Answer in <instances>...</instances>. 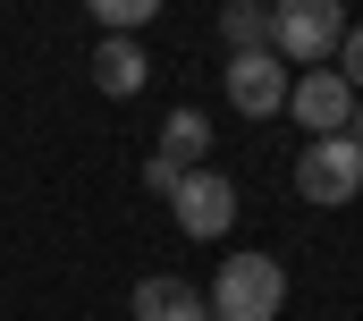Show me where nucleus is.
Instances as JSON below:
<instances>
[{"label": "nucleus", "mask_w": 363, "mask_h": 321, "mask_svg": "<svg viewBox=\"0 0 363 321\" xmlns=\"http://www.w3.org/2000/svg\"><path fill=\"white\" fill-rule=\"evenodd\" d=\"M330 60H338V77L363 93V26H347V34H338V51H330Z\"/></svg>", "instance_id": "obj_12"}, {"label": "nucleus", "mask_w": 363, "mask_h": 321, "mask_svg": "<svg viewBox=\"0 0 363 321\" xmlns=\"http://www.w3.org/2000/svg\"><path fill=\"white\" fill-rule=\"evenodd\" d=\"M287 110H296L313 136H347V119H355V85L338 77V68H313V77L287 85Z\"/></svg>", "instance_id": "obj_6"}, {"label": "nucleus", "mask_w": 363, "mask_h": 321, "mask_svg": "<svg viewBox=\"0 0 363 321\" xmlns=\"http://www.w3.org/2000/svg\"><path fill=\"white\" fill-rule=\"evenodd\" d=\"M178 178H186V160H169V153L144 160V186H152V195H178Z\"/></svg>", "instance_id": "obj_13"}, {"label": "nucleus", "mask_w": 363, "mask_h": 321, "mask_svg": "<svg viewBox=\"0 0 363 321\" xmlns=\"http://www.w3.org/2000/svg\"><path fill=\"white\" fill-rule=\"evenodd\" d=\"M347 136H355V144H363V93H355V119H347Z\"/></svg>", "instance_id": "obj_14"}, {"label": "nucleus", "mask_w": 363, "mask_h": 321, "mask_svg": "<svg viewBox=\"0 0 363 321\" xmlns=\"http://www.w3.org/2000/svg\"><path fill=\"white\" fill-rule=\"evenodd\" d=\"M220 43L228 51H271V0H228L220 9Z\"/></svg>", "instance_id": "obj_9"}, {"label": "nucleus", "mask_w": 363, "mask_h": 321, "mask_svg": "<svg viewBox=\"0 0 363 321\" xmlns=\"http://www.w3.org/2000/svg\"><path fill=\"white\" fill-rule=\"evenodd\" d=\"M287 305V271L271 254H228L211 279V321H279Z\"/></svg>", "instance_id": "obj_1"}, {"label": "nucleus", "mask_w": 363, "mask_h": 321, "mask_svg": "<svg viewBox=\"0 0 363 321\" xmlns=\"http://www.w3.org/2000/svg\"><path fill=\"white\" fill-rule=\"evenodd\" d=\"M135 321H211V296L186 279H135Z\"/></svg>", "instance_id": "obj_8"}, {"label": "nucleus", "mask_w": 363, "mask_h": 321, "mask_svg": "<svg viewBox=\"0 0 363 321\" xmlns=\"http://www.w3.org/2000/svg\"><path fill=\"white\" fill-rule=\"evenodd\" d=\"M347 34V0H271V51L279 60H330Z\"/></svg>", "instance_id": "obj_2"}, {"label": "nucleus", "mask_w": 363, "mask_h": 321, "mask_svg": "<svg viewBox=\"0 0 363 321\" xmlns=\"http://www.w3.org/2000/svg\"><path fill=\"white\" fill-rule=\"evenodd\" d=\"M161 153L186 160V169H203V153H211V119H203V110H169V127H161Z\"/></svg>", "instance_id": "obj_10"}, {"label": "nucleus", "mask_w": 363, "mask_h": 321, "mask_svg": "<svg viewBox=\"0 0 363 321\" xmlns=\"http://www.w3.org/2000/svg\"><path fill=\"white\" fill-rule=\"evenodd\" d=\"M296 195L321 203V212L355 203V195H363V144H355V136H313L304 160H296Z\"/></svg>", "instance_id": "obj_3"}, {"label": "nucleus", "mask_w": 363, "mask_h": 321, "mask_svg": "<svg viewBox=\"0 0 363 321\" xmlns=\"http://www.w3.org/2000/svg\"><path fill=\"white\" fill-rule=\"evenodd\" d=\"M85 9H93L101 34H135L144 17H161V0H85Z\"/></svg>", "instance_id": "obj_11"}, {"label": "nucleus", "mask_w": 363, "mask_h": 321, "mask_svg": "<svg viewBox=\"0 0 363 321\" xmlns=\"http://www.w3.org/2000/svg\"><path fill=\"white\" fill-rule=\"evenodd\" d=\"M144 77H152V60H144L135 34H101V43H93V85H101L110 102H135Z\"/></svg>", "instance_id": "obj_7"}, {"label": "nucleus", "mask_w": 363, "mask_h": 321, "mask_svg": "<svg viewBox=\"0 0 363 321\" xmlns=\"http://www.w3.org/2000/svg\"><path fill=\"white\" fill-rule=\"evenodd\" d=\"M169 212H178L186 237H228V220H237V186H228L220 169H186L178 195H169Z\"/></svg>", "instance_id": "obj_5"}, {"label": "nucleus", "mask_w": 363, "mask_h": 321, "mask_svg": "<svg viewBox=\"0 0 363 321\" xmlns=\"http://www.w3.org/2000/svg\"><path fill=\"white\" fill-rule=\"evenodd\" d=\"M287 60L279 51H228V102L245 110V119H279L287 110Z\"/></svg>", "instance_id": "obj_4"}]
</instances>
